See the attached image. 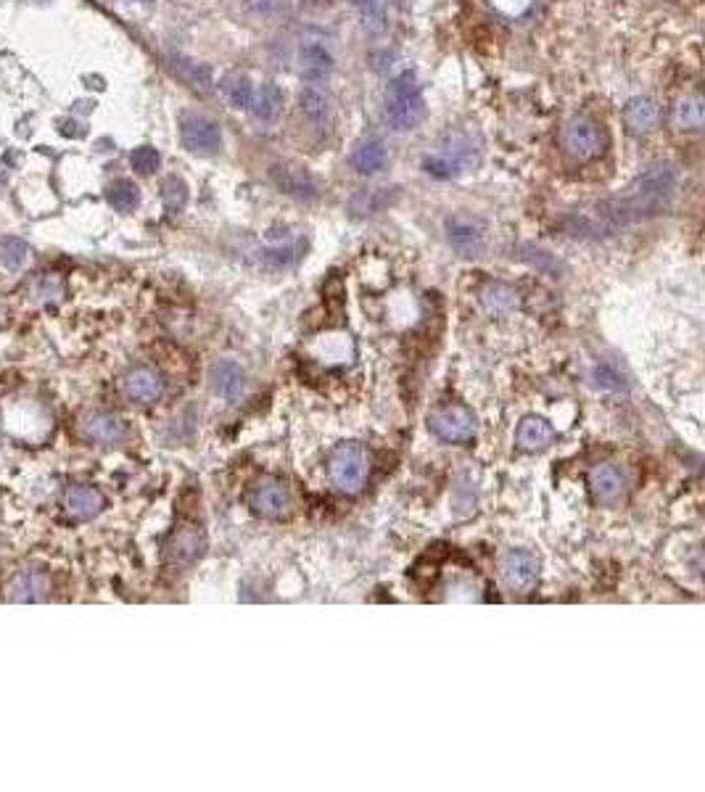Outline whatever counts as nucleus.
<instances>
[{"label":"nucleus","mask_w":705,"mask_h":792,"mask_svg":"<svg viewBox=\"0 0 705 792\" xmlns=\"http://www.w3.org/2000/svg\"><path fill=\"white\" fill-rule=\"evenodd\" d=\"M677 183H679V178H677L674 167H669V164L653 167L629 188V194L613 198L600 206V222L607 230H615L618 225H629V222L658 214L669 203V198L674 196Z\"/></svg>","instance_id":"nucleus-1"},{"label":"nucleus","mask_w":705,"mask_h":792,"mask_svg":"<svg viewBox=\"0 0 705 792\" xmlns=\"http://www.w3.org/2000/svg\"><path fill=\"white\" fill-rule=\"evenodd\" d=\"M384 114H386V122L397 132L415 130L423 122V116H425V100H423L420 85H417V80H415L412 72H404V75H400L392 83Z\"/></svg>","instance_id":"nucleus-2"},{"label":"nucleus","mask_w":705,"mask_h":792,"mask_svg":"<svg viewBox=\"0 0 705 792\" xmlns=\"http://www.w3.org/2000/svg\"><path fill=\"white\" fill-rule=\"evenodd\" d=\"M370 476V455L362 444H338L328 460V479L344 495H357Z\"/></svg>","instance_id":"nucleus-3"},{"label":"nucleus","mask_w":705,"mask_h":792,"mask_svg":"<svg viewBox=\"0 0 705 792\" xmlns=\"http://www.w3.org/2000/svg\"><path fill=\"white\" fill-rule=\"evenodd\" d=\"M428 431L447 444H468L479 433V420L465 404H439L425 417Z\"/></svg>","instance_id":"nucleus-4"},{"label":"nucleus","mask_w":705,"mask_h":792,"mask_svg":"<svg viewBox=\"0 0 705 792\" xmlns=\"http://www.w3.org/2000/svg\"><path fill=\"white\" fill-rule=\"evenodd\" d=\"M560 143L566 148V154L576 162H590L595 156L603 154L605 135L598 122L587 119V116H574L571 122H566Z\"/></svg>","instance_id":"nucleus-5"},{"label":"nucleus","mask_w":705,"mask_h":792,"mask_svg":"<svg viewBox=\"0 0 705 792\" xmlns=\"http://www.w3.org/2000/svg\"><path fill=\"white\" fill-rule=\"evenodd\" d=\"M180 140L191 154L211 156L222 148L219 124L203 114H183L180 116Z\"/></svg>","instance_id":"nucleus-6"},{"label":"nucleus","mask_w":705,"mask_h":792,"mask_svg":"<svg viewBox=\"0 0 705 792\" xmlns=\"http://www.w3.org/2000/svg\"><path fill=\"white\" fill-rule=\"evenodd\" d=\"M246 502L262 518H283L291 510V492L281 479L265 476L249 489Z\"/></svg>","instance_id":"nucleus-7"},{"label":"nucleus","mask_w":705,"mask_h":792,"mask_svg":"<svg viewBox=\"0 0 705 792\" xmlns=\"http://www.w3.org/2000/svg\"><path fill=\"white\" fill-rule=\"evenodd\" d=\"M500 579L510 592H528L539 579V558L528 550H507L500 560Z\"/></svg>","instance_id":"nucleus-8"},{"label":"nucleus","mask_w":705,"mask_h":792,"mask_svg":"<svg viewBox=\"0 0 705 792\" xmlns=\"http://www.w3.org/2000/svg\"><path fill=\"white\" fill-rule=\"evenodd\" d=\"M447 238L460 257H479L487 246V225L479 217L455 214L447 219Z\"/></svg>","instance_id":"nucleus-9"},{"label":"nucleus","mask_w":705,"mask_h":792,"mask_svg":"<svg viewBox=\"0 0 705 792\" xmlns=\"http://www.w3.org/2000/svg\"><path fill=\"white\" fill-rule=\"evenodd\" d=\"M203 550H206L203 531L199 526H194V523H186V526H178L172 531V536L167 539L164 558H167L170 566L186 568V566H194L196 560H202Z\"/></svg>","instance_id":"nucleus-10"},{"label":"nucleus","mask_w":705,"mask_h":792,"mask_svg":"<svg viewBox=\"0 0 705 792\" xmlns=\"http://www.w3.org/2000/svg\"><path fill=\"white\" fill-rule=\"evenodd\" d=\"M270 178H273V183H275L283 194L299 198V201H312V198H317V194H320L317 180H314L304 167H299V164H289V162H283V164H273Z\"/></svg>","instance_id":"nucleus-11"},{"label":"nucleus","mask_w":705,"mask_h":792,"mask_svg":"<svg viewBox=\"0 0 705 792\" xmlns=\"http://www.w3.org/2000/svg\"><path fill=\"white\" fill-rule=\"evenodd\" d=\"M122 394L135 404H154L164 394V381L154 368H132L122 378Z\"/></svg>","instance_id":"nucleus-12"},{"label":"nucleus","mask_w":705,"mask_h":792,"mask_svg":"<svg viewBox=\"0 0 705 792\" xmlns=\"http://www.w3.org/2000/svg\"><path fill=\"white\" fill-rule=\"evenodd\" d=\"M209 386L225 401H238L246 392V370L233 360H219L209 368Z\"/></svg>","instance_id":"nucleus-13"},{"label":"nucleus","mask_w":705,"mask_h":792,"mask_svg":"<svg viewBox=\"0 0 705 792\" xmlns=\"http://www.w3.org/2000/svg\"><path fill=\"white\" fill-rule=\"evenodd\" d=\"M587 484H590V492L595 496V502H600V504H613L626 492V476L613 463L595 465L590 471V476H587Z\"/></svg>","instance_id":"nucleus-14"},{"label":"nucleus","mask_w":705,"mask_h":792,"mask_svg":"<svg viewBox=\"0 0 705 792\" xmlns=\"http://www.w3.org/2000/svg\"><path fill=\"white\" fill-rule=\"evenodd\" d=\"M83 433H85L93 444L111 447V444L124 441L127 428H124V423H122L114 412H91V415L83 420Z\"/></svg>","instance_id":"nucleus-15"},{"label":"nucleus","mask_w":705,"mask_h":792,"mask_svg":"<svg viewBox=\"0 0 705 792\" xmlns=\"http://www.w3.org/2000/svg\"><path fill=\"white\" fill-rule=\"evenodd\" d=\"M555 441V428L544 417H523L518 431H515V444L523 452H542Z\"/></svg>","instance_id":"nucleus-16"},{"label":"nucleus","mask_w":705,"mask_h":792,"mask_svg":"<svg viewBox=\"0 0 705 792\" xmlns=\"http://www.w3.org/2000/svg\"><path fill=\"white\" fill-rule=\"evenodd\" d=\"M299 69H302L304 80L322 83L333 72V53L320 43H306L299 51Z\"/></svg>","instance_id":"nucleus-17"},{"label":"nucleus","mask_w":705,"mask_h":792,"mask_svg":"<svg viewBox=\"0 0 705 792\" xmlns=\"http://www.w3.org/2000/svg\"><path fill=\"white\" fill-rule=\"evenodd\" d=\"M671 122L682 132H698L705 124V103L701 93H685L671 108Z\"/></svg>","instance_id":"nucleus-18"},{"label":"nucleus","mask_w":705,"mask_h":792,"mask_svg":"<svg viewBox=\"0 0 705 792\" xmlns=\"http://www.w3.org/2000/svg\"><path fill=\"white\" fill-rule=\"evenodd\" d=\"M251 116L259 122V124H275L283 114V91L275 85V83H267L262 85L254 99H251V106H249Z\"/></svg>","instance_id":"nucleus-19"},{"label":"nucleus","mask_w":705,"mask_h":792,"mask_svg":"<svg viewBox=\"0 0 705 792\" xmlns=\"http://www.w3.org/2000/svg\"><path fill=\"white\" fill-rule=\"evenodd\" d=\"M658 122V106L650 99H631L623 106V124L631 135H647L655 130Z\"/></svg>","instance_id":"nucleus-20"},{"label":"nucleus","mask_w":705,"mask_h":792,"mask_svg":"<svg viewBox=\"0 0 705 792\" xmlns=\"http://www.w3.org/2000/svg\"><path fill=\"white\" fill-rule=\"evenodd\" d=\"M48 579L40 571H24L8 584V599L11 602H43L48 597Z\"/></svg>","instance_id":"nucleus-21"},{"label":"nucleus","mask_w":705,"mask_h":792,"mask_svg":"<svg viewBox=\"0 0 705 792\" xmlns=\"http://www.w3.org/2000/svg\"><path fill=\"white\" fill-rule=\"evenodd\" d=\"M67 507H69V512H72L75 518H80V520H91V518H96L103 507H106V496H103L101 489H96V487H85V484H80V487H72V489L67 492Z\"/></svg>","instance_id":"nucleus-22"},{"label":"nucleus","mask_w":705,"mask_h":792,"mask_svg":"<svg viewBox=\"0 0 705 792\" xmlns=\"http://www.w3.org/2000/svg\"><path fill=\"white\" fill-rule=\"evenodd\" d=\"M468 164H471V156H463L460 151H439L423 159V170L436 180H452L460 172H465Z\"/></svg>","instance_id":"nucleus-23"},{"label":"nucleus","mask_w":705,"mask_h":792,"mask_svg":"<svg viewBox=\"0 0 705 792\" xmlns=\"http://www.w3.org/2000/svg\"><path fill=\"white\" fill-rule=\"evenodd\" d=\"M317 344H322V349L312 346V354L325 362V365H344L354 357V344L349 336L344 333H336V336H322Z\"/></svg>","instance_id":"nucleus-24"},{"label":"nucleus","mask_w":705,"mask_h":792,"mask_svg":"<svg viewBox=\"0 0 705 792\" xmlns=\"http://www.w3.org/2000/svg\"><path fill=\"white\" fill-rule=\"evenodd\" d=\"M352 167L360 175H378L386 167V146L381 140H365L352 154Z\"/></svg>","instance_id":"nucleus-25"},{"label":"nucleus","mask_w":705,"mask_h":792,"mask_svg":"<svg viewBox=\"0 0 705 792\" xmlns=\"http://www.w3.org/2000/svg\"><path fill=\"white\" fill-rule=\"evenodd\" d=\"M518 294H515V289H510L507 283H487L481 291H479V301H481V306H484V312L489 314V317H503L507 314L512 306H515V301H518Z\"/></svg>","instance_id":"nucleus-26"},{"label":"nucleus","mask_w":705,"mask_h":792,"mask_svg":"<svg viewBox=\"0 0 705 792\" xmlns=\"http://www.w3.org/2000/svg\"><path fill=\"white\" fill-rule=\"evenodd\" d=\"M219 93H222V99H225V103L230 108H249L251 99H254V85H251V80L246 75L233 72V75L222 77Z\"/></svg>","instance_id":"nucleus-27"},{"label":"nucleus","mask_w":705,"mask_h":792,"mask_svg":"<svg viewBox=\"0 0 705 792\" xmlns=\"http://www.w3.org/2000/svg\"><path fill=\"white\" fill-rule=\"evenodd\" d=\"M106 201L116 209V211H135L138 209V203H140V191H138V186L132 183V180H124V178H119V180H114V183H108V188H106Z\"/></svg>","instance_id":"nucleus-28"},{"label":"nucleus","mask_w":705,"mask_h":792,"mask_svg":"<svg viewBox=\"0 0 705 792\" xmlns=\"http://www.w3.org/2000/svg\"><path fill=\"white\" fill-rule=\"evenodd\" d=\"M299 108H302V114L309 119V122L322 124V122L328 119L330 103H328V96H325L320 88L306 85L302 93H299Z\"/></svg>","instance_id":"nucleus-29"},{"label":"nucleus","mask_w":705,"mask_h":792,"mask_svg":"<svg viewBox=\"0 0 705 792\" xmlns=\"http://www.w3.org/2000/svg\"><path fill=\"white\" fill-rule=\"evenodd\" d=\"M0 262H3V267L11 270V273L24 270L27 262H29V246H27L21 238H13V235L3 238V241H0Z\"/></svg>","instance_id":"nucleus-30"},{"label":"nucleus","mask_w":705,"mask_h":792,"mask_svg":"<svg viewBox=\"0 0 705 792\" xmlns=\"http://www.w3.org/2000/svg\"><path fill=\"white\" fill-rule=\"evenodd\" d=\"M162 201L170 211H180L188 203V186L183 178L172 175L162 183Z\"/></svg>","instance_id":"nucleus-31"},{"label":"nucleus","mask_w":705,"mask_h":792,"mask_svg":"<svg viewBox=\"0 0 705 792\" xmlns=\"http://www.w3.org/2000/svg\"><path fill=\"white\" fill-rule=\"evenodd\" d=\"M175 72L194 88H206L211 83V69L203 67V64H194V61H186V59H175Z\"/></svg>","instance_id":"nucleus-32"},{"label":"nucleus","mask_w":705,"mask_h":792,"mask_svg":"<svg viewBox=\"0 0 705 792\" xmlns=\"http://www.w3.org/2000/svg\"><path fill=\"white\" fill-rule=\"evenodd\" d=\"M159 162H162V156L154 146H138L130 154V164L138 175H154L159 170Z\"/></svg>","instance_id":"nucleus-33"},{"label":"nucleus","mask_w":705,"mask_h":792,"mask_svg":"<svg viewBox=\"0 0 705 792\" xmlns=\"http://www.w3.org/2000/svg\"><path fill=\"white\" fill-rule=\"evenodd\" d=\"M389 188H376V191H365V194H360V196L352 201V209L357 211V214H373V211H381L392 198L386 194Z\"/></svg>","instance_id":"nucleus-34"},{"label":"nucleus","mask_w":705,"mask_h":792,"mask_svg":"<svg viewBox=\"0 0 705 792\" xmlns=\"http://www.w3.org/2000/svg\"><path fill=\"white\" fill-rule=\"evenodd\" d=\"M354 5L362 11V16H365L373 27H378V24L384 21V0H354Z\"/></svg>","instance_id":"nucleus-35"},{"label":"nucleus","mask_w":705,"mask_h":792,"mask_svg":"<svg viewBox=\"0 0 705 792\" xmlns=\"http://www.w3.org/2000/svg\"><path fill=\"white\" fill-rule=\"evenodd\" d=\"M43 294H48L45 298L61 297V283H59V278H40V281H35V286H32V297L43 298Z\"/></svg>","instance_id":"nucleus-36"}]
</instances>
